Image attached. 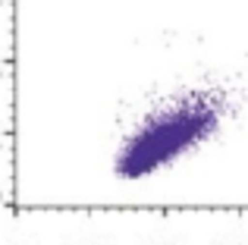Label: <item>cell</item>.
Here are the masks:
<instances>
[]
</instances>
